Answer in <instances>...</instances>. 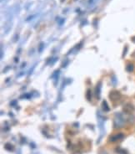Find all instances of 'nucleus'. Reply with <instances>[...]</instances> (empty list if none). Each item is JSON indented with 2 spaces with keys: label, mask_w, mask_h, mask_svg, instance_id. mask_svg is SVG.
<instances>
[{
  "label": "nucleus",
  "mask_w": 135,
  "mask_h": 154,
  "mask_svg": "<svg viewBox=\"0 0 135 154\" xmlns=\"http://www.w3.org/2000/svg\"><path fill=\"white\" fill-rule=\"evenodd\" d=\"M108 96H109V99L111 100V101H113V102H117V101H119V100L121 99L122 95L119 91L113 90V91H110Z\"/></svg>",
  "instance_id": "f257e3e1"
},
{
  "label": "nucleus",
  "mask_w": 135,
  "mask_h": 154,
  "mask_svg": "<svg viewBox=\"0 0 135 154\" xmlns=\"http://www.w3.org/2000/svg\"><path fill=\"white\" fill-rule=\"evenodd\" d=\"M135 107L131 103H126L124 104V106H123V111L125 112L126 114H132L134 112Z\"/></svg>",
  "instance_id": "f03ea898"
},
{
  "label": "nucleus",
  "mask_w": 135,
  "mask_h": 154,
  "mask_svg": "<svg viewBox=\"0 0 135 154\" xmlns=\"http://www.w3.org/2000/svg\"><path fill=\"white\" fill-rule=\"evenodd\" d=\"M123 126V118L121 115H119L115 119V126L121 127Z\"/></svg>",
  "instance_id": "7ed1b4c3"
},
{
  "label": "nucleus",
  "mask_w": 135,
  "mask_h": 154,
  "mask_svg": "<svg viewBox=\"0 0 135 154\" xmlns=\"http://www.w3.org/2000/svg\"><path fill=\"white\" fill-rule=\"evenodd\" d=\"M123 137H124V135H123V133H119V134H117V135L113 136V137L110 138V141H117L123 139Z\"/></svg>",
  "instance_id": "20e7f679"
},
{
  "label": "nucleus",
  "mask_w": 135,
  "mask_h": 154,
  "mask_svg": "<svg viewBox=\"0 0 135 154\" xmlns=\"http://www.w3.org/2000/svg\"><path fill=\"white\" fill-rule=\"evenodd\" d=\"M134 65L131 64V63L128 64L127 66H126V70H127V71H128V72H132V71L134 70Z\"/></svg>",
  "instance_id": "39448f33"
},
{
  "label": "nucleus",
  "mask_w": 135,
  "mask_h": 154,
  "mask_svg": "<svg viewBox=\"0 0 135 154\" xmlns=\"http://www.w3.org/2000/svg\"><path fill=\"white\" fill-rule=\"evenodd\" d=\"M102 107H103L104 111H105V112H108L109 111V107H108V104H107V102L105 100L103 101V106Z\"/></svg>",
  "instance_id": "423d86ee"
},
{
  "label": "nucleus",
  "mask_w": 135,
  "mask_h": 154,
  "mask_svg": "<svg viewBox=\"0 0 135 154\" xmlns=\"http://www.w3.org/2000/svg\"><path fill=\"white\" fill-rule=\"evenodd\" d=\"M116 152L119 154H128V153H127V151H126V150H124V149H121V148H118V149L116 150Z\"/></svg>",
  "instance_id": "0eeeda50"
},
{
  "label": "nucleus",
  "mask_w": 135,
  "mask_h": 154,
  "mask_svg": "<svg viewBox=\"0 0 135 154\" xmlns=\"http://www.w3.org/2000/svg\"><path fill=\"white\" fill-rule=\"evenodd\" d=\"M4 148H5V149H7V150H9V151H11V150L13 149V147L11 146V144H10V143H7V144H5Z\"/></svg>",
  "instance_id": "6e6552de"
},
{
  "label": "nucleus",
  "mask_w": 135,
  "mask_h": 154,
  "mask_svg": "<svg viewBox=\"0 0 135 154\" xmlns=\"http://www.w3.org/2000/svg\"><path fill=\"white\" fill-rule=\"evenodd\" d=\"M86 96H87V99H88V100H91V90H88L87 94H86Z\"/></svg>",
  "instance_id": "1a4fd4ad"
},
{
  "label": "nucleus",
  "mask_w": 135,
  "mask_h": 154,
  "mask_svg": "<svg viewBox=\"0 0 135 154\" xmlns=\"http://www.w3.org/2000/svg\"><path fill=\"white\" fill-rule=\"evenodd\" d=\"M131 40H132V41H133L134 43H135V36H134V37L131 39Z\"/></svg>",
  "instance_id": "9d476101"
},
{
  "label": "nucleus",
  "mask_w": 135,
  "mask_h": 154,
  "mask_svg": "<svg viewBox=\"0 0 135 154\" xmlns=\"http://www.w3.org/2000/svg\"><path fill=\"white\" fill-rule=\"evenodd\" d=\"M132 56H133V57H134V58H135V51L134 52V53H133V54H132Z\"/></svg>",
  "instance_id": "9b49d317"
}]
</instances>
